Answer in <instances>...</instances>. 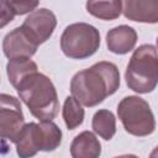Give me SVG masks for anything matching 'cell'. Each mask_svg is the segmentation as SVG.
Segmentation results:
<instances>
[{
	"instance_id": "cell-11",
	"label": "cell",
	"mask_w": 158,
	"mask_h": 158,
	"mask_svg": "<svg viewBox=\"0 0 158 158\" xmlns=\"http://www.w3.org/2000/svg\"><path fill=\"white\" fill-rule=\"evenodd\" d=\"M137 43V32L127 25H120L110 30L106 35V46L115 54L131 52Z\"/></svg>"
},
{
	"instance_id": "cell-7",
	"label": "cell",
	"mask_w": 158,
	"mask_h": 158,
	"mask_svg": "<svg viewBox=\"0 0 158 158\" xmlns=\"http://www.w3.org/2000/svg\"><path fill=\"white\" fill-rule=\"evenodd\" d=\"M25 125L21 104L17 98L0 94V138L16 142Z\"/></svg>"
},
{
	"instance_id": "cell-6",
	"label": "cell",
	"mask_w": 158,
	"mask_h": 158,
	"mask_svg": "<svg viewBox=\"0 0 158 158\" xmlns=\"http://www.w3.org/2000/svg\"><path fill=\"white\" fill-rule=\"evenodd\" d=\"M117 115L125 131L132 136H148L156 128V120L151 106L139 96L130 95L123 98L118 102Z\"/></svg>"
},
{
	"instance_id": "cell-1",
	"label": "cell",
	"mask_w": 158,
	"mask_h": 158,
	"mask_svg": "<svg viewBox=\"0 0 158 158\" xmlns=\"http://www.w3.org/2000/svg\"><path fill=\"white\" fill-rule=\"evenodd\" d=\"M120 86V72L111 62H98L88 69L79 70L70 80V93L83 106L101 104Z\"/></svg>"
},
{
	"instance_id": "cell-13",
	"label": "cell",
	"mask_w": 158,
	"mask_h": 158,
	"mask_svg": "<svg viewBox=\"0 0 158 158\" xmlns=\"http://www.w3.org/2000/svg\"><path fill=\"white\" fill-rule=\"evenodd\" d=\"M86 11L96 19L111 21L122 12L121 0H86Z\"/></svg>"
},
{
	"instance_id": "cell-18",
	"label": "cell",
	"mask_w": 158,
	"mask_h": 158,
	"mask_svg": "<svg viewBox=\"0 0 158 158\" xmlns=\"http://www.w3.org/2000/svg\"><path fill=\"white\" fill-rule=\"evenodd\" d=\"M15 17L14 11L6 0H0V30L7 26Z\"/></svg>"
},
{
	"instance_id": "cell-17",
	"label": "cell",
	"mask_w": 158,
	"mask_h": 158,
	"mask_svg": "<svg viewBox=\"0 0 158 158\" xmlns=\"http://www.w3.org/2000/svg\"><path fill=\"white\" fill-rule=\"evenodd\" d=\"M15 15H25L32 12L37 6L40 0H6Z\"/></svg>"
},
{
	"instance_id": "cell-3",
	"label": "cell",
	"mask_w": 158,
	"mask_h": 158,
	"mask_svg": "<svg viewBox=\"0 0 158 158\" xmlns=\"http://www.w3.org/2000/svg\"><path fill=\"white\" fill-rule=\"evenodd\" d=\"M125 79L127 86L138 94H148L156 89L158 81L156 46L142 44L135 49L127 64Z\"/></svg>"
},
{
	"instance_id": "cell-5",
	"label": "cell",
	"mask_w": 158,
	"mask_h": 158,
	"mask_svg": "<svg viewBox=\"0 0 158 158\" xmlns=\"http://www.w3.org/2000/svg\"><path fill=\"white\" fill-rule=\"evenodd\" d=\"M100 47V33L96 27L85 22L67 26L60 36V49L68 58L85 59Z\"/></svg>"
},
{
	"instance_id": "cell-8",
	"label": "cell",
	"mask_w": 158,
	"mask_h": 158,
	"mask_svg": "<svg viewBox=\"0 0 158 158\" xmlns=\"http://www.w3.org/2000/svg\"><path fill=\"white\" fill-rule=\"evenodd\" d=\"M56 26V15L51 10L43 7L30 12V15L25 19L21 28L32 42L40 46L52 36Z\"/></svg>"
},
{
	"instance_id": "cell-10",
	"label": "cell",
	"mask_w": 158,
	"mask_h": 158,
	"mask_svg": "<svg viewBox=\"0 0 158 158\" xmlns=\"http://www.w3.org/2000/svg\"><path fill=\"white\" fill-rule=\"evenodd\" d=\"M121 2L126 19L143 23L158 21V0H121Z\"/></svg>"
},
{
	"instance_id": "cell-16",
	"label": "cell",
	"mask_w": 158,
	"mask_h": 158,
	"mask_svg": "<svg viewBox=\"0 0 158 158\" xmlns=\"http://www.w3.org/2000/svg\"><path fill=\"white\" fill-rule=\"evenodd\" d=\"M37 64L30 59V58H14V59H9V63L6 64V73H7V78L9 81L11 83V85L14 86L25 74L36 70Z\"/></svg>"
},
{
	"instance_id": "cell-4",
	"label": "cell",
	"mask_w": 158,
	"mask_h": 158,
	"mask_svg": "<svg viewBox=\"0 0 158 158\" xmlns=\"http://www.w3.org/2000/svg\"><path fill=\"white\" fill-rule=\"evenodd\" d=\"M60 128L52 120H44L38 123L30 122L23 125L15 144L17 154L21 158H27L40 151L52 152L60 146Z\"/></svg>"
},
{
	"instance_id": "cell-15",
	"label": "cell",
	"mask_w": 158,
	"mask_h": 158,
	"mask_svg": "<svg viewBox=\"0 0 158 158\" xmlns=\"http://www.w3.org/2000/svg\"><path fill=\"white\" fill-rule=\"evenodd\" d=\"M62 115L68 130H75L84 121V109L81 104L73 96H68L64 100Z\"/></svg>"
},
{
	"instance_id": "cell-14",
	"label": "cell",
	"mask_w": 158,
	"mask_h": 158,
	"mask_svg": "<svg viewBox=\"0 0 158 158\" xmlns=\"http://www.w3.org/2000/svg\"><path fill=\"white\" fill-rule=\"evenodd\" d=\"M91 127L96 135L105 141H110L116 133V118L110 110H99L94 114Z\"/></svg>"
},
{
	"instance_id": "cell-12",
	"label": "cell",
	"mask_w": 158,
	"mask_h": 158,
	"mask_svg": "<svg viewBox=\"0 0 158 158\" xmlns=\"http://www.w3.org/2000/svg\"><path fill=\"white\" fill-rule=\"evenodd\" d=\"M70 154L73 158H96L101 154V144L93 132L83 131L72 141Z\"/></svg>"
},
{
	"instance_id": "cell-9",
	"label": "cell",
	"mask_w": 158,
	"mask_h": 158,
	"mask_svg": "<svg viewBox=\"0 0 158 158\" xmlns=\"http://www.w3.org/2000/svg\"><path fill=\"white\" fill-rule=\"evenodd\" d=\"M37 47L38 46L28 38L21 27L10 31L2 41V51L9 59L31 58L37 52Z\"/></svg>"
},
{
	"instance_id": "cell-2",
	"label": "cell",
	"mask_w": 158,
	"mask_h": 158,
	"mask_svg": "<svg viewBox=\"0 0 158 158\" xmlns=\"http://www.w3.org/2000/svg\"><path fill=\"white\" fill-rule=\"evenodd\" d=\"M20 99L40 121L53 120L59 111L57 90L52 80L38 69L25 74L15 85Z\"/></svg>"
}]
</instances>
